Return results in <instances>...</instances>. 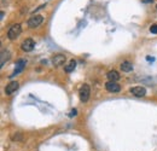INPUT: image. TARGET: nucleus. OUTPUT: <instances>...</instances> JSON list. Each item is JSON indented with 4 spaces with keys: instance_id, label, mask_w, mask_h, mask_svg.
Here are the masks:
<instances>
[{
    "instance_id": "dca6fc26",
    "label": "nucleus",
    "mask_w": 157,
    "mask_h": 151,
    "mask_svg": "<svg viewBox=\"0 0 157 151\" xmlns=\"http://www.w3.org/2000/svg\"><path fill=\"white\" fill-rule=\"evenodd\" d=\"M76 115H78V110H76V109H73V110L70 111V114H69V116H70V117H73V116H76Z\"/></svg>"
},
{
    "instance_id": "1a4fd4ad",
    "label": "nucleus",
    "mask_w": 157,
    "mask_h": 151,
    "mask_svg": "<svg viewBox=\"0 0 157 151\" xmlns=\"http://www.w3.org/2000/svg\"><path fill=\"white\" fill-rule=\"evenodd\" d=\"M131 93L134 95L136 97H144L146 95V90L144 87H141V86H137V87H133L131 90Z\"/></svg>"
},
{
    "instance_id": "aec40b11",
    "label": "nucleus",
    "mask_w": 157,
    "mask_h": 151,
    "mask_svg": "<svg viewBox=\"0 0 157 151\" xmlns=\"http://www.w3.org/2000/svg\"><path fill=\"white\" fill-rule=\"evenodd\" d=\"M156 9H157V5H156Z\"/></svg>"
},
{
    "instance_id": "f8f14e48",
    "label": "nucleus",
    "mask_w": 157,
    "mask_h": 151,
    "mask_svg": "<svg viewBox=\"0 0 157 151\" xmlns=\"http://www.w3.org/2000/svg\"><path fill=\"white\" fill-rule=\"evenodd\" d=\"M75 68H76V60H75V59H71V60L65 65L64 70H65L67 73H71V72H74Z\"/></svg>"
},
{
    "instance_id": "39448f33",
    "label": "nucleus",
    "mask_w": 157,
    "mask_h": 151,
    "mask_svg": "<svg viewBox=\"0 0 157 151\" xmlns=\"http://www.w3.org/2000/svg\"><path fill=\"white\" fill-rule=\"evenodd\" d=\"M25 64H27V60H25V59H18V60L16 62V69L13 70L12 75H10V76L13 77V76L18 75L20 73H22V72L24 70V68H25Z\"/></svg>"
},
{
    "instance_id": "7ed1b4c3",
    "label": "nucleus",
    "mask_w": 157,
    "mask_h": 151,
    "mask_svg": "<svg viewBox=\"0 0 157 151\" xmlns=\"http://www.w3.org/2000/svg\"><path fill=\"white\" fill-rule=\"evenodd\" d=\"M34 47H35V42H34L33 39H30V38L25 39V40L21 44V48H22V51H24V52H30V51L34 50Z\"/></svg>"
},
{
    "instance_id": "f3484780",
    "label": "nucleus",
    "mask_w": 157,
    "mask_h": 151,
    "mask_svg": "<svg viewBox=\"0 0 157 151\" xmlns=\"http://www.w3.org/2000/svg\"><path fill=\"white\" fill-rule=\"evenodd\" d=\"M4 16H5V12H4V11H1V17H0V18L2 19L4 18Z\"/></svg>"
},
{
    "instance_id": "9d476101",
    "label": "nucleus",
    "mask_w": 157,
    "mask_h": 151,
    "mask_svg": "<svg viewBox=\"0 0 157 151\" xmlns=\"http://www.w3.org/2000/svg\"><path fill=\"white\" fill-rule=\"evenodd\" d=\"M120 68H121L122 72H124V73H129V72L133 70V64H132L131 62H128V60H124V62L121 63Z\"/></svg>"
},
{
    "instance_id": "20e7f679",
    "label": "nucleus",
    "mask_w": 157,
    "mask_h": 151,
    "mask_svg": "<svg viewBox=\"0 0 157 151\" xmlns=\"http://www.w3.org/2000/svg\"><path fill=\"white\" fill-rule=\"evenodd\" d=\"M44 22V17L41 15H35V16H32L29 21H28V27L29 28H38L40 24Z\"/></svg>"
},
{
    "instance_id": "9b49d317",
    "label": "nucleus",
    "mask_w": 157,
    "mask_h": 151,
    "mask_svg": "<svg viewBox=\"0 0 157 151\" xmlns=\"http://www.w3.org/2000/svg\"><path fill=\"white\" fill-rule=\"evenodd\" d=\"M106 76H108V79H109V81H118L120 80V74H118L116 70H110L108 74H106Z\"/></svg>"
},
{
    "instance_id": "2eb2a0df",
    "label": "nucleus",
    "mask_w": 157,
    "mask_h": 151,
    "mask_svg": "<svg viewBox=\"0 0 157 151\" xmlns=\"http://www.w3.org/2000/svg\"><path fill=\"white\" fill-rule=\"evenodd\" d=\"M11 139H12V140H21V139H22V135H21L20 133H16L15 135L11 137Z\"/></svg>"
},
{
    "instance_id": "6e6552de",
    "label": "nucleus",
    "mask_w": 157,
    "mask_h": 151,
    "mask_svg": "<svg viewBox=\"0 0 157 151\" xmlns=\"http://www.w3.org/2000/svg\"><path fill=\"white\" fill-rule=\"evenodd\" d=\"M65 60H67V57L64 56V55H56V56L52 57V64H53L55 67H60V65H63V64L65 63Z\"/></svg>"
},
{
    "instance_id": "a211bd4d",
    "label": "nucleus",
    "mask_w": 157,
    "mask_h": 151,
    "mask_svg": "<svg viewBox=\"0 0 157 151\" xmlns=\"http://www.w3.org/2000/svg\"><path fill=\"white\" fill-rule=\"evenodd\" d=\"M146 59H147V60H151V62H154V60H155V59H154V58H150V57H147V58H146Z\"/></svg>"
},
{
    "instance_id": "f03ea898",
    "label": "nucleus",
    "mask_w": 157,
    "mask_h": 151,
    "mask_svg": "<svg viewBox=\"0 0 157 151\" xmlns=\"http://www.w3.org/2000/svg\"><path fill=\"white\" fill-rule=\"evenodd\" d=\"M90 95H91V88H90V86L88 85H83V86H81V88H80V91H78V95H80V99H81V102H87L88 99H90Z\"/></svg>"
},
{
    "instance_id": "f257e3e1",
    "label": "nucleus",
    "mask_w": 157,
    "mask_h": 151,
    "mask_svg": "<svg viewBox=\"0 0 157 151\" xmlns=\"http://www.w3.org/2000/svg\"><path fill=\"white\" fill-rule=\"evenodd\" d=\"M21 33H22V27H21V24L16 23V24H13V25L9 29V32H7V38L10 39V40H16V39L21 35Z\"/></svg>"
},
{
    "instance_id": "6ab92c4d",
    "label": "nucleus",
    "mask_w": 157,
    "mask_h": 151,
    "mask_svg": "<svg viewBox=\"0 0 157 151\" xmlns=\"http://www.w3.org/2000/svg\"><path fill=\"white\" fill-rule=\"evenodd\" d=\"M144 1H145V2H150V1L152 2V0H144Z\"/></svg>"
},
{
    "instance_id": "ddd939ff",
    "label": "nucleus",
    "mask_w": 157,
    "mask_h": 151,
    "mask_svg": "<svg viewBox=\"0 0 157 151\" xmlns=\"http://www.w3.org/2000/svg\"><path fill=\"white\" fill-rule=\"evenodd\" d=\"M10 57H11V55H10V52L9 51H1V62H0V67L2 68L4 67V64H5V62H7L9 59H10Z\"/></svg>"
},
{
    "instance_id": "0eeeda50",
    "label": "nucleus",
    "mask_w": 157,
    "mask_h": 151,
    "mask_svg": "<svg viewBox=\"0 0 157 151\" xmlns=\"http://www.w3.org/2000/svg\"><path fill=\"white\" fill-rule=\"evenodd\" d=\"M18 86H20V83L17 82V81H11L7 86H6V88H5V93L7 95H12L13 92H16L17 90H18Z\"/></svg>"
},
{
    "instance_id": "4468645a",
    "label": "nucleus",
    "mask_w": 157,
    "mask_h": 151,
    "mask_svg": "<svg viewBox=\"0 0 157 151\" xmlns=\"http://www.w3.org/2000/svg\"><path fill=\"white\" fill-rule=\"evenodd\" d=\"M150 32H151L152 34H157V24H152V25L150 27Z\"/></svg>"
},
{
    "instance_id": "423d86ee",
    "label": "nucleus",
    "mask_w": 157,
    "mask_h": 151,
    "mask_svg": "<svg viewBox=\"0 0 157 151\" xmlns=\"http://www.w3.org/2000/svg\"><path fill=\"white\" fill-rule=\"evenodd\" d=\"M105 88L109 92H113V93H117V92L121 91V86L118 85L117 82H115V81H108L105 83Z\"/></svg>"
}]
</instances>
